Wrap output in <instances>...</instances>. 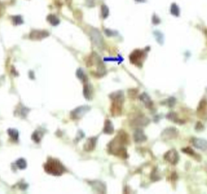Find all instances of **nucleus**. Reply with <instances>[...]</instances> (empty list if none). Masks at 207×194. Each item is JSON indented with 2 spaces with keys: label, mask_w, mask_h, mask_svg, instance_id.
I'll return each instance as SVG.
<instances>
[{
  "label": "nucleus",
  "mask_w": 207,
  "mask_h": 194,
  "mask_svg": "<svg viewBox=\"0 0 207 194\" xmlns=\"http://www.w3.org/2000/svg\"><path fill=\"white\" fill-rule=\"evenodd\" d=\"M192 143L194 147L201 151H207V141L201 138H193Z\"/></svg>",
  "instance_id": "5"
},
{
  "label": "nucleus",
  "mask_w": 207,
  "mask_h": 194,
  "mask_svg": "<svg viewBox=\"0 0 207 194\" xmlns=\"http://www.w3.org/2000/svg\"><path fill=\"white\" fill-rule=\"evenodd\" d=\"M13 22L15 23V24H20V23H23V20L20 16H14Z\"/></svg>",
  "instance_id": "23"
},
{
  "label": "nucleus",
  "mask_w": 207,
  "mask_h": 194,
  "mask_svg": "<svg viewBox=\"0 0 207 194\" xmlns=\"http://www.w3.org/2000/svg\"><path fill=\"white\" fill-rule=\"evenodd\" d=\"M140 100L147 108H150L152 106V101L147 93H142L140 96Z\"/></svg>",
  "instance_id": "12"
},
{
  "label": "nucleus",
  "mask_w": 207,
  "mask_h": 194,
  "mask_svg": "<svg viewBox=\"0 0 207 194\" xmlns=\"http://www.w3.org/2000/svg\"><path fill=\"white\" fill-rule=\"evenodd\" d=\"M48 35H49L48 33L45 31H33L32 32L30 37L34 40H38V39H42L44 37H47Z\"/></svg>",
  "instance_id": "9"
},
{
  "label": "nucleus",
  "mask_w": 207,
  "mask_h": 194,
  "mask_svg": "<svg viewBox=\"0 0 207 194\" xmlns=\"http://www.w3.org/2000/svg\"><path fill=\"white\" fill-rule=\"evenodd\" d=\"M84 96H85V97H86L87 99H90L91 89H90V87H89V85H88V84H86V85L84 86Z\"/></svg>",
  "instance_id": "18"
},
{
  "label": "nucleus",
  "mask_w": 207,
  "mask_h": 194,
  "mask_svg": "<svg viewBox=\"0 0 207 194\" xmlns=\"http://www.w3.org/2000/svg\"><path fill=\"white\" fill-rule=\"evenodd\" d=\"M113 100V108H112V114L114 116H118L121 113V107L124 101V93L121 91H118L114 92L110 96Z\"/></svg>",
  "instance_id": "1"
},
{
  "label": "nucleus",
  "mask_w": 207,
  "mask_h": 194,
  "mask_svg": "<svg viewBox=\"0 0 207 194\" xmlns=\"http://www.w3.org/2000/svg\"><path fill=\"white\" fill-rule=\"evenodd\" d=\"M8 134H9V135H10L11 137H12L13 139H15V140H17V139H18L19 134H18V131L16 130L10 129V130H8Z\"/></svg>",
  "instance_id": "20"
},
{
  "label": "nucleus",
  "mask_w": 207,
  "mask_h": 194,
  "mask_svg": "<svg viewBox=\"0 0 207 194\" xmlns=\"http://www.w3.org/2000/svg\"><path fill=\"white\" fill-rule=\"evenodd\" d=\"M136 1H138V2H144L145 0H136Z\"/></svg>",
  "instance_id": "25"
},
{
  "label": "nucleus",
  "mask_w": 207,
  "mask_h": 194,
  "mask_svg": "<svg viewBox=\"0 0 207 194\" xmlns=\"http://www.w3.org/2000/svg\"><path fill=\"white\" fill-rule=\"evenodd\" d=\"M89 109H90V107H88V106H81V107L77 108L76 109H74V110L71 113V116H72L73 118H75V119H77V118H80V117H82L83 115H84V114L86 113Z\"/></svg>",
  "instance_id": "6"
},
{
  "label": "nucleus",
  "mask_w": 207,
  "mask_h": 194,
  "mask_svg": "<svg viewBox=\"0 0 207 194\" xmlns=\"http://www.w3.org/2000/svg\"><path fill=\"white\" fill-rule=\"evenodd\" d=\"M149 119L147 117H138L136 120H134V125H137V126H144L149 123Z\"/></svg>",
  "instance_id": "13"
},
{
  "label": "nucleus",
  "mask_w": 207,
  "mask_h": 194,
  "mask_svg": "<svg viewBox=\"0 0 207 194\" xmlns=\"http://www.w3.org/2000/svg\"><path fill=\"white\" fill-rule=\"evenodd\" d=\"M91 36L93 42L97 46H101L102 45V42H103L102 39L103 38H102L101 35L99 33V31H97L96 29H93L91 33Z\"/></svg>",
  "instance_id": "7"
},
{
  "label": "nucleus",
  "mask_w": 207,
  "mask_h": 194,
  "mask_svg": "<svg viewBox=\"0 0 207 194\" xmlns=\"http://www.w3.org/2000/svg\"><path fill=\"white\" fill-rule=\"evenodd\" d=\"M47 20H48V21H49L51 24H53L54 26L59 23V20H58L55 16H54V15H50V16H49L48 18H47Z\"/></svg>",
  "instance_id": "16"
},
{
  "label": "nucleus",
  "mask_w": 207,
  "mask_h": 194,
  "mask_svg": "<svg viewBox=\"0 0 207 194\" xmlns=\"http://www.w3.org/2000/svg\"><path fill=\"white\" fill-rule=\"evenodd\" d=\"M96 143V137H91L87 141V142L84 146V149L86 151H91L93 150Z\"/></svg>",
  "instance_id": "11"
},
{
  "label": "nucleus",
  "mask_w": 207,
  "mask_h": 194,
  "mask_svg": "<svg viewBox=\"0 0 207 194\" xmlns=\"http://www.w3.org/2000/svg\"><path fill=\"white\" fill-rule=\"evenodd\" d=\"M164 159L167 160L170 164H176L179 160V154L176 150L172 149V150L167 151V153L164 154Z\"/></svg>",
  "instance_id": "4"
},
{
  "label": "nucleus",
  "mask_w": 207,
  "mask_h": 194,
  "mask_svg": "<svg viewBox=\"0 0 207 194\" xmlns=\"http://www.w3.org/2000/svg\"><path fill=\"white\" fill-rule=\"evenodd\" d=\"M16 165L20 169H24L26 167V166H27V164H26V161L24 160V159H20L19 160H17Z\"/></svg>",
  "instance_id": "17"
},
{
  "label": "nucleus",
  "mask_w": 207,
  "mask_h": 194,
  "mask_svg": "<svg viewBox=\"0 0 207 194\" xmlns=\"http://www.w3.org/2000/svg\"><path fill=\"white\" fill-rule=\"evenodd\" d=\"M134 139L135 142H142L147 140V137L144 134V132L141 129H138L137 130L134 132Z\"/></svg>",
  "instance_id": "8"
},
{
  "label": "nucleus",
  "mask_w": 207,
  "mask_h": 194,
  "mask_svg": "<svg viewBox=\"0 0 207 194\" xmlns=\"http://www.w3.org/2000/svg\"><path fill=\"white\" fill-rule=\"evenodd\" d=\"M77 76L79 77V79H80L82 80H86V76L84 74V71L81 70V69L78 70V71H77Z\"/></svg>",
  "instance_id": "22"
},
{
  "label": "nucleus",
  "mask_w": 207,
  "mask_h": 194,
  "mask_svg": "<svg viewBox=\"0 0 207 194\" xmlns=\"http://www.w3.org/2000/svg\"><path fill=\"white\" fill-rule=\"evenodd\" d=\"M114 128L112 125V122H111L109 120H106L105 121V125H104V132L105 134H112L113 133Z\"/></svg>",
  "instance_id": "14"
},
{
  "label": "nucleus",
  "mask_w": 207,
  "mask_h": 194,
  "mask_svg": "<svg viewBox=\"0 0 207 194\" xmlns=\"http://www.w3.org/2000/svg\"><path fill=\"white\" fill-rule=\"evenodd\" d=\"M182 151L183 152H184V153H186V154H190V155H193V154H195V153H194V151L191 149V148H184L183 150H182Z\"/></svg>",
  "instance_id": "24"
},
{
  "label": "nucleus",
  "mask_w": 207,
  "mask_h": 194,
  "mask_svg": "<svg viewBox=\"0 0 207 194\" xmlns=\"http://www.w3.org/2000/svg\"><path fill=\"white\" fill-rule=\"evenodd\" d=\"M177 132L175 128H169L164 131L163 136L165 137V138H172L177 136Z\"/></svg>",
  "instance_id": "10"
},
{
  "label": "nucleus",
  "mask_w": 207,
  "mask_h": 194,
  "mask_svg": "<svg viewBox=\"0 0 207 194\" xmlns=\"http://www.w3.org/2000/svg\"><path fill=\"white\" fill-rule=\"evenodd\" d=\"M171 12L172 15L176 16H179V13H180V11H179V8L177 7L176 4H174L172 5V7H171Z\"/></svg>",
  "instance_id": "19"
},
{
  "label": "nucleus",
  "mask_w": 207,
  "mask_h": 194,
  "mask_svg": "<svg viewBox=\"0 0 207 194\" xmlns=\"http://www.w3.org/2000/svg\"><path fill=\"white\" fill-rule=\"evenodd\" d=\"M130 62L132 63L135 64L136 66L139 67L142 64V62L145 59V53L143 51L137 50L130 54Z\"/></svg>",
  "instance_id": "3"
},
{
  "label": "nucleus",
  "mask_w": 207,
  "mask_h": 194,
  "mask_svg": "<svg viewBox=\"0 0 207 194\" xmlns=\"http://www.w3.org/2000/svg\"><path fill=\"white\" fill-rule=\"evenodd\" d=\"M91 184L93 188H95V189H96L99 193H105V185L103 183L100 181H94Z\"/></svg>",
  "instance_id": "15"
},
{
  "label": "nucleus",
  "mask_w": 207,
  "mask_h": 194,
  "mask_svg": "<svg viewBox=\"0 0 207 194\" xmlns=\"http://www.w3.org/2000/svg\"><path fill=\"white\" fill-rule=\"evenodd\" d=\"M101 11H102V16L104 19L107 18L108 16V8L105 5H103L101 7Z\"/></svg>",
  "instance_id": "21"
},
{
  "label": "nucleus",
  "mask_w": 207,
  "mask_h": 194,
  "mask_svg": "<svg viewBox=\"0 0 207 194\" xmlns=\"http://www.w3.org/2000/svg\"><path fill=\"white\" fill-rule=\"evenodd\" d=\"M45 169L48 173L54 175V176H60L65 171L63 166L58 161L54 160V159H50L48 161L45 166Z\"/></svg>",
  "instance_id": "2"
}]
</instances>
